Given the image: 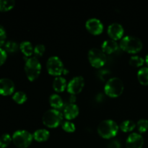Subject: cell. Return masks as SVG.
<instances>
[{"instance_id":"6","label":"cell","mask_w":148,"mask_h":148,"mask_svg":"<svg viewBox=\"0 0 148 148\" xmlns=\"http://www.w3.org/2000/svg\"><path fill=\"white\" fill-rule=\"evenodd\" d=\"M12 142L19 148H27L31 144L33 136L26 130H17L12 135Z\"/></svg>"},{"instance_id":"33","label":"cell","mask_w":148,"mask_h":148,"mask_svg":"<svg viewBox=\"0 0 148 148\" xmlns=\"http://www.w3.org/2000/svg\"><path fill=\"white\" fill-rule=\"evenodd\" d=\"M75 101H76V97L75 95H71L70 97V102L71 103H75Z\"/></svg>"},{"instance_id":"3","label":"cell","mask_w":148,"mask_h":148,"mask_svg":"<svg viewBox=\"0 0 148 148\" xmlns=\"http://www.w3.org/2000/svg\"><path fill=\"white\" fill-rule=\"evenodd\" d=\"M143 42L138 37L127 36L121 39L120 47L123 51L130 53H135L143 49Z\"/></svg>"},{"instance_id":"7","label":"cell","mask_w":148,"mask_h":148,"mask_svg":"<svg viewBox=\"0 0 148 148\" xmlns=\"http://www.w3.org/2000/svg\"><path fill=\"white\" fill-rule=\"evenodd\" d=\"M88 60L93 67L101 68L106 64V56L101 49L93 48L88 52Z\"/></svg>"},{"instance_id":"10","label":"cell","mask_w":148,"mask_h":148,"mask_svg":"<svg viewBox=\"0 0 148 148\" xmlns=\"http://www.w3.org/2000/svg\"><path fill=\"white\" fill-rule=\"evenodd\" d=\"M86 29L92 35H99L103 30V25L97 18L88 19L85 23Z\"/></svg>"},{"instance_id":"22","label":"cell","mask_w":148,"mask_h":148,"mask_svg":"<svg viewBox=\"0 0 148 148\" xmlns=\"http://www.w3.org/2000/svg\"><path fill=\"white\" fill-rule=\"evenodd\" d=\"M15 1L14 0H0V11L7 12L14 7Z\"/></svg>"},{"instance_id":"21","label":"cell","mask_w":148,"mask_h":148,"mask_svg":"<svg viewBox=\"0 0 148 148\" xmlns=\"http://www.w3.org/2000/svg\"><path fill=\"white\" fill-rule=\"evenodd\" d=\"M136 127V124L132 120H125L120 125L121 131L124 132H132Z\"/></svg>"},{"instance_id":"12","label":"cell","mask_w":148,"mask_h":148,"mask_svg":"<svg viewBox=\"0 0 148 148\" xmlns=\"http://www.w3.org/2000/svg\"><path fill=\"white\" fill-rule=\"evenodd\" d=\"M108 34L114 40H119L124 35V30L123 26L118 23H111L108 27Z\"/></svg>"},{"instance_id":"24","label":"cell","mask_w":148,"mask_h":148,"mask_svg":"<svg viewBox=\"0 0 148 148\" xmlns=\"http://www.w3.org/2000/svg\"><path fill=\"white\" fill-rule=\"evenodd\" d=\"M27 95L23 91H17L12 95V99L18 104H23L27 101Z\"/></svg>"},{"instance_id":"4","label":"cell","mask_w":148,"mask_h":148,"mask_svg":"<svg viewBox=\"0 0 148 148\" xmlns=\"http://www.w3.org/2000/svg\"><path fill=\"white\" fill-rule=\"evenodd\" d=\"M62 114L59 111V110L54 109H49L46 111L43 114V123L45 126L49 127V128H56L59 127L62 121Z\"/></svg>"},{"instance_id":"8","label":"cell","mask_w":148,"mask_h":148,"mask_svg":"<svg viewBox=\"0 0 148 148\" xmlns=\"http://www.w3.org/2000/svg\"><path fill=\"white\" fill-rule=\"evenodd\" d=\"M46 68L47 71L51 75L59 77L63 73V71L64 69V64L60 58L58 56H53L49 58L46 63Z\"/></svg>"},{"instance_id":"35","label":"cell","mask_w":148,"mask_h":148,"mask_svg":"<svg viewBox=\"0 0 148 148\" xmlns=\"http://www.w3.org/2000/svg\"><path fill=\"white\" fill-rule=\"evenodd\" d=\"M66 73H68L67 69H64V71H63V74H64V75H65V74H66Z\"/></svg>"},{"instance_id":"1","label":"cell","mask_w":148,"mask_h":148,"mask_svg":"<svg viewBox=\"0 0 148 148\" xmlns=\"http://www.w3.org/2000/svg\"><path fill=\"white\" fill-rule=\"evenodd\" d=\"M118 131V124L112 119L103 120L98 127V134L104 139L113 138L116 135Z\"/></svg>"},{"instance_id":"16","label":"cell","mask_w":148,"mask_h":148,"mask_svg":"<svg viewBox=\"0 0 148 148\" xmlns=\"http://www.w3.org/2000/svg\"><path fill=\"white\" fill-rule=\"evenodd\" d=\"M66 87H67L66 81V79H65V78H64L63 77H56V78L53 79V88L56 92H63Z\"/></svg>"},{"instance_id":"5","label":"cell","mask_w":148,"mask_h":148,"mask_svg":"<svg viewBox=\"0 0 148 148\" xmlns=\"http://www.w3.org/2000/svg\"><path fill=\"white\" fill-rule=\"evenodd\" d=\"M25 71L30 81H33L39 76L41 71V64L37 57H30L26 60Z\"/></svg>"},{"instance_id":"15","label":"cell","mask_w":148,"mask_h":148,"mask_svg":"<svg viewBox=\"0 0 148 148\" xmlns=\"http://www.w3.org/2000/svg\"><path fill=\"white\" fill-rule=\"evenodd\" d=\"M101 48L104 53L111 54L118 49L119 45L116 40H113V39H108V40H106L102 43Z\"/></svg>"},{"instance_id":"2","label":"cell","mask_w":148,"mask_h":148,"mask_svg":"<svg viewBox=\"0 0 148 148\" xmlns=\"http://www.w3.org/2000/svg\"><path fill=\"white\" fill-rule=\"evenodd\" d=\"M124 83L120 78L114 77L108 79L104 87V92L111 98H117L124 91Z\"/></svg>"},{"instance_id":"23","label":"cell","mask_w":148,"mask_h":148,"mask_svg":"<svg viewBox=\"0 0 148 148\" xmlns=\"http://www.w3.org/2000/svg\"><path fill=\"white\" fill-rule=\"evenodd\" d=\"M19 47L20 46H18V44L13 40H8L4 43V50L6 51L7 53V52L10 53H14L18 50Z\"/></svg>"},{"instance_id":"19","label":"cell","mask_w":148,"mask_h":148,"mask_svg":"<svg viewBox=\"0 0 148 148\" xmlns=\"http://www.w3.org/2000/svg\"><path fill=\"white\" fill-rule=\"evenodd\" d=\"M20 50H21L22 53H23L25 56H31L33 53V51H34V49H33V45H32V43H30V41H28V40L22 42L20 45Z\"/></svg>"},{"instance_id":"17","label":"cell","mask_w":148,"mask_h":148,"mask_svg":"<svg viewBox=\"0 0 148 148\" xmlns=\"http://www.w3.org/2000/svg\"><path fill=\"white\" fill-rule=\"evenodd\" d=\"M33 136L34 140L37 142H44L49 138L50 133L46 129H39L35 131Z\"/></svg>"},{"instance_id":"34","label":"cell","mask_w":148,"mask_h":148,"mask_svg":"<svg viewBox=\"0 0 148 148\" xmlns=\"http://www.w3.org/2000/svg\"><path fill=\"white\" fill-rule=\"evenodd\" d=\"M145 62H146V63H147V64L148 65V53L145 56Z\"/></svg>"},{"instance_id":"11","label":"cell","mask_w":148,"mask_h":148,"mask_svg":"<svg viewBox=\"0 0 148 148\" xmlns=\"http://www.w3.org/2000/svg\"><path fill=\"white\" fill-rule=\"evenodd\" d=\"M144 145L143 137L139 133H132L126 141L127 148H142Z\"/></svg>"},{"instance_id":"14","label":"cell","mask_w":148,"mask_h":148,"mask_svg":"<svg viewBox=\"0 0 148 148\" xmlns=\"http://www.w3.org/2000/svg\"><path fill=\"white\" fill-rule=\"evenodd\" d=\"M79 114V108L75 103L67 104L64 108V116L68 120L76 118Z\"/></svg>"},{"instance_id":"27","label":"cell","mask_w":148,"mask_h":148,"mask_svg":"<svg viewBox=\"0 0 148 148\" xmlns=\"http://www.w3.org/2000/svg\"><path fill=\"white\" fill-rule=\"evenodd\" d=\"M137 127L140 133H144L148 130V120L145 119H141L137 123Z\"/></svg>"},{"instance_id":"18","label":"cell","mask_w":148,"mask_h":148,"mask_svg":"<svg viewBox=\"0 0 148 148\" xmlns=\"http://www.w3.org/2000/svg\"><path fill=\"white\" fill-rule=\"evenodd\" d=\"M49 103L50 105L53 107L54 109L59 110L63 107L64 102L62 98H61L60 95L58 94H52L49 98Z\"/></svg>"},{"instance_id":"20","label":"cell","mask_w":148,"mask_h":148,"mask_svg":"<svg viewBox=\"0 0 148 148\" xmlns=\"http://www.w3.org/2000/svg\"><path fill=\"white\" fill-rule=\"evenodd\" d=\"M137 78L142 85H148V67L144 66L139 69L137 72Z\"/></svg>"},{"instance_id":"13","label":"cell","mask_w":148,"mask_h":148,"mask_svg":"<svg viewBox=\"0 0 148 148\" xmlns=\"http://www.w3.org/2000/svg\"><path fill=\"white\" fill-rule=\"evenodd\" d=\"M14 91V84L12 79L9 78L0 79V95L7 96L10 95Z\"/></svg>"},{"instance_id":"25","label":"cell","mask_w":148,"mask_h":148,"mask_svg":"<svg viewBox=\"0 0 148 148\" xmlns=\"http://www.w3.org/2000/svg\"><path fill=\"white\" fill-rule=\"evenodd\" d=\"M12 141V137L7 133L2 134L0 137V148H6L10 145Z\"/></svg>"},{"instance_id":"29","label":"cell","mask_w":148,"mask_h":148,"mask_svg":"<svg viewBox=\"0 0 148 148\" xmlns=\"http://www.w3.org/2000/svg\"><path fill=\"white\" fill-rule=\"evenodd\" d=\"M45 51H46V47L43 44H37L34 48V54L36 55V56H43V53H44Z\"/></svg>"},{"instance_id":"28","label":"cell","mask_w":148,"mask_h":148,"mask_svg":"<svg viewBox=\"0 0 148 148\" xmlns=\"http://www.w3.org/2000/svg\"><path fill=\"white\" fill-rule=\"evenodd\" d=\"M62 129L66 132H73L75 131V125L71 121H66L62 124Z\"/></svg>"},{"instance_id":"9","label":"cell","mask_w":148,"mask_h":148,"mask_svg":"<svg viewBox=\"0 0 148 148\" xmlns=\"http://www.w3.org/2000/svg\"><path fill=\"white\" fill-rule=\"evenodd\" d=\"M84 85H85V79L83 77L77 76L69 81V83L67 84L66 89H67L68 92H69L71 95H75L82 91Z\"/></svg>"},{"instance_id":"32","label":"cell","mask_w":148,"mask_h":148,"mask_svg":"<svg viewBox=\"0 0 148 148\" xmlns=\"http://www.w3.org/2000/svg\"><path fill=\"white\" fill-rule=\"evenodd\" d=\"M108 148H121V145L118 140H112L109 143L108 145Z\"/></svg>"},{"instance_id":"30","label":"cell","mask_w":148,"mask_h":148,"mask_svg":"<svg viewBox=\"0 0 148 148\" xmlns=\"http://www.w3.org/2000/svg\"><path fill=\"white\" fill-rule=\"evenodd\" d=\"M6 38H7V33L5 29L0 25V47L5 43Z\"/></svg>"},{"instance_id":"31","label":"cell","mask_w":148,"mask_h":148,"mask_svg":"<svg viewBox=\"0 0 148 148\" xmlns=\"http://www.w3.org/2000/svg\"><path fill=\"white\" fill-rule=\"evenodd\" d=\"M7 53L4 49L0 48V66L4 64V62L7 60Z\"/></svg>"},{"instance_id":"26","label":"cell","mask_w":148,"mask_h":148,"mask_svg":"<svg viewBox=\"0 0 148 148\" xmlns=\"http://www.w3.org/2000/svg\"><path fill=\"white\" fill-rule=\"evenodd\" d=\"M144 62L145 59L140 56H133L130 59V64L134 67L143 66Z\"/></svg>"}]
</instances>
